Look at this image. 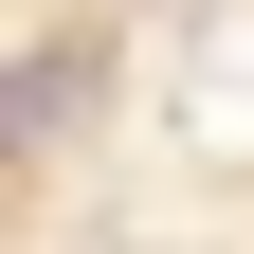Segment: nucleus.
Here are the masks:
<instances>
[{
    "instance_id": "obj_1",
    "label": "nucleus",
    "mask_w": 254,
    "mask_h": 254,
    "mask_svg": "<svg viewBox=\"0 0 254 254\" xmlns=\"http://www.w3.org/2000/svg\"><path fill=\"white\" fill-rule=\"evenodd\" d=\"M73 91H91V55H18V73H0V145H55Z\"/></svg>"
}]
</instances>
